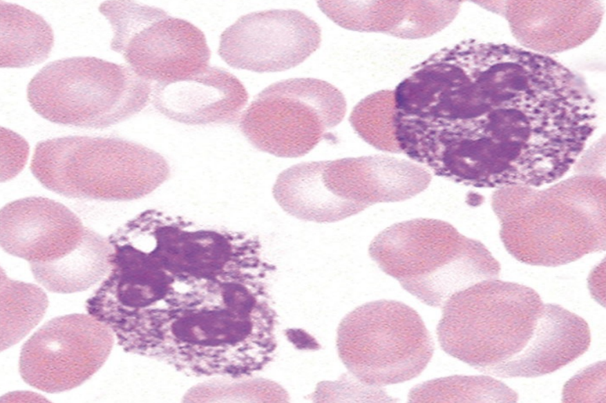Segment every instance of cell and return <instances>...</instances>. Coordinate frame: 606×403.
I'll use <instances>...</instances> for the list:
<instances>
[{"label":"cell","mask_w":606,"mask_h":403,"mask_svg":"<svg viewBox=\"0 0 606 403\" xmlns=\"http://www.w3.org/2000/svg\"><path fill=\"white\" fill-rule=\"evenodd\" d=\"M265 275L231 273L183 253L149 250L129 317L112 331L126 352L189 375L234 368L254 344L270 300Z\"/></svg>","instance_id":"cell-1"},{"label":"cell","mask_w":606,"mask_h":403,"mask_svg":"<svg viewBox=\"0 0 606 403\" xmlns=\"http://www.w3.org/2000/svg\"><path fill=\"white\" fill-rule=\"evenodd\" d=\"M605 179L571 177L547 188H498L492 208L501 240L517 260L556 267L605 250Z\"/></svg>","instance_id":"cell-2"},{"label":"cell","mask_w":606,"mask_h":403,"mask_svg":"<svg viewBox=\"0 0 606 403\" xmlns=\"http://www.w3.org/2000/svg\"><path fill=\"white\" fill-rule=\"evenodd\" d=\"M368 250L385 273L433 307L479 282L498 279L501 269L482 243L435 219L393 224L374 238Z\"/></svg>","instance_id":"cell-3"},{"label":"cell","mask_w":606,"mask_h":403,"mask_svg":"<svg viewBox=\"0 0 606 403\" xmlns=\"http://www.w3.org/2000/svg\"><path fill=\"white\" fill-rule=\"evenodd\" d=\"M46 188L70 198L130 201L158 188L170 176L160 153L114 137L67 136L39 142L30 164Z\"/></svg>","instance_id":"cell-4"},{"label":"cell","mask_w":606,"mask_h":403,"mask_svg":"<svg viewBox=\"0 0 606 403\" xmlns=\"http://www.w3.org/2000/svg\"><path fill=\"white\" fill-rule=\"evenodd\" d=\"M543 306L527 286L498 279L479 282L443 304L438 342L445 353L485 373L522 351Z\"/></svg>","instance_id":"cell-5"},{"label":"cell","mask_w":606,"mask_h":403,"mask_svg":"<svg viewBox=\"0 0 606 403\" xmlns=\"http://www.w3.org/2000/svg\"><path fill=\"white\" fill-rule=\"evenodd\" d=\"M153 85L129 66L93 57L58 59L30 81L27 98L41 117L55 124L103 129L143 110Z\"/></svg>","instance_id":"cell-6"},{"label":"cell","mask_w":606,"mask_h":403,"mask_svg":"<svg viewBox=\"0 0 606 403\" xmlns=\"http://www.w3.org/2000/svg\"><path fill=\"white\" fill-rule=\"evenodd\" d=\"M337 346L348 370L370 386L416 377L434 353L432 336L417 312L386 299L368 302L347 314L338 327Z\"/></svg>","instance_id":"cell-7"},{"label":"cell","mask_w":606,"mask_h":403,"mask_svg":"<svg viewBox=\"0 0 606 403\" xmlns=\"http://www.w3.org/2000/svg\"><path fill=\"white\" fill-rule=\"evenodd\" d=\"M346 101L331 83L314 78L274 83L259 92L239 127L259 150L279 157H302L344 118Z\"/></svg>","instance_id":"cell-8"},{"label":"cell","mask_w":606,"mask_h":403,"mask_svg":"<svg viewBox=\"0 0 606 403\" xmlns=\"http://www.w3.org/2000/svg\"><path fill=\"white\" fill-rule=\"evenodd\" d=\"M99 11L113 30L111 48L143 79L179 81L209 67L211 51L205 34L191 22L133 1H106Z\"/></svg>","instance_id":"cell-9"},{"label":"cell","mask_w":606,"mask_h":403,"mask_svg":"<svg viewBox=\"0 0 606 403\" xmlns=\"http://www.w3.org/2000/svg\"><path fill=\"white\" fill-rule=\"evenodd\" d=\"M114 335L108 326L90 314L53 318L22 346L20 375L30 386L48 393L75 389L105 363Z\"/></svg>","instance_id":"cell-10"},{"label":"cell","mask_w":606,"mask_h":403,"mask_svg":"<svg viewBox=\"0 0 606 403\" xmlns=\"http://www.w3.org/2000/svg\"><path fill=\"white\" fill-rule=\"evenodd\" d=\"M319 25L294 9H273L239 17L221 34L218 55L229 66L256 72L286 70L320 46Z\"/></svg>","instance_id":"cell-11"},{"label":"cell","mask_w":606,"mask_h":403,"mask_svg":"<svg viewBox=\"0 0 606 403\" xmlns=\"http://www.w3.org/2000/svg\"><path fill=\"white\" fill-rule=\"evenodd\" d=\"M323 184L344 219L377 203L410 199L425 190V167L383 155L321 161Z\"/></svg>","instance_id":"cell-12"},{"label":"cell","mask_w":606,"mask_h":403,"mask_svg":"<svg viewBox=\"0 0 606 403\" xmlns=\"http://www.w3.org/2000/svg\"><path fill=\"white\" fill-rule=\"evenodd\" d=\"M0 239L8 253L30 262L58 259L76 248L86 227L61 203L41 197L20 199L1 210Z\"/></svg>","instance_id":"cell-13"},{"label":"cell","mask_w":606,"mask_h":403,"mask_svg":"<svg viewBox=\"0 0 606 403\" xmlns=\"http://www.w3.org/2000/svg\"><path fill=\"white\" fill-rule=\"evenodd\" d=\"M152 100L161 114L188 125L234 124L248 100L242 82L224 68L209 66L189 78L153 86Z\"/></svg>","instance_id":"cell-14"},{"label":"cell","mask_w":606,"mask_h":403,"mask_svg":"<svg viewBox=\"0 0 606 403\" xmlns=\"http://www.w3.org/2000/svg\"><path fill=\"white\" fill-rule=\"evenodd\" d=\"M459 1H320L318 6L345 29L379 32L403 39L430 37L457 14Z\"/></svg>","instance_id":"cell-15"},{"label":"cell","mask_w":606,"mask_h":403,"mask_svg":"<svg viewBox=\"0 0 606 403\" xmlns=\"http://www.w3.org/2000/svg\"><path fill=\"white\" fill-rule=\"evenodd\" d=\"M590 344L589 326L583 317L560 305L545 304L522 351L485 373L505 378L542 376L574 362Z\"/></svg>","instance_id":"cell-16"},{"label":"cell","mask_w":606,"mask_h":403,"mask_svg":"<svg viewBox=\"0 0 606 403\" xmlns=\"http://www.w3.org/2000/svg\"><path fill=\"white\" fill-rule=\"evenodd\" d=\"M112 246L106 238L86 228L75 249L48 262H30L35 280L48 291L73 293L86 291L98 283L110 271Z\"/></svg>","instance_id":"cell-17"},{"label":"cell","mask_w":606,"mask_h":403,"mask_svg":"<svg viewBox=\"0 0 606 403\" xmlns=\"http://www.w3.org/2000/svg\"><path fill=\"white\" fill-rule=\"evenodd\" d=\"M1 68H24L44 61L54 45L50 26L39 14L0 1Z\"/></svg>","instance_id":"cell-18"},{"label":"cell","mask_w":606,"mask_h":403,"mask_svg":"<svg viewBox=\"0 0 606 403\" xmlns=\"http://www.w3.org/2000/svg\"><path fill=\"white\" fill-rule=\"evenodd\" d=\"M48 306L38 286L9 278L1 268V351L18 343L42 320Z\"/></svg>","instance_id":"cell-19"},{"label":"cell","mask_w":606,"mask_h":403,"mask_svg":"<svg viewBox=\"0 0 606 403\" xmlns=\"http://www.w3.org/2000/svg\"><path fill=\"white\" fill-rule=\"evenodd\" d=\"M518 393L488 375H455L426 381L408 393L410 402H516Z\"/></svg>","instance_id":"cell-20"},{"label":"cell","mask_w":606,"mask_h":403,"mask_svg":"<svg viewBox=\"0 0 606 403\" xmlns=\"http://www.w3.org/2000/svg\"><path fill=\"white\" fill-rule=\"evenodd\" d=\"M393 115V91L380 90L361 99L352 110L349 120L366 142L378 150L399 153Z\"/></svg>","instance_id":"cell-21"},{"label":"cell","mask_w":606,"mask_h":403,"mask_svg":"<svg viewBox=\"0 0 606 403\" xmlns=\"http://www.w3.org/2000/svg\"><path fill=\"white\" fill-rule=\"evenodd\" d=\"M605 362H600L570 379L562 392L564 402H605Z\"/></svg>","instance_id":"cell-22"},{"label":"cell","mask_w":606,"mask_h":403,"mask_svg":"<svg viewBox=\"0 0 606 403\" xmlns=\"http://www.w3.org/2000/svg\"><path fill=\"white\" fill-rule=\"evenodd\" d=\"M1 181L17 175L24 167L28 159L29 146L17 133L1 127Z\"/></svg>","instance_id":"cell-23"}]
</instances>
